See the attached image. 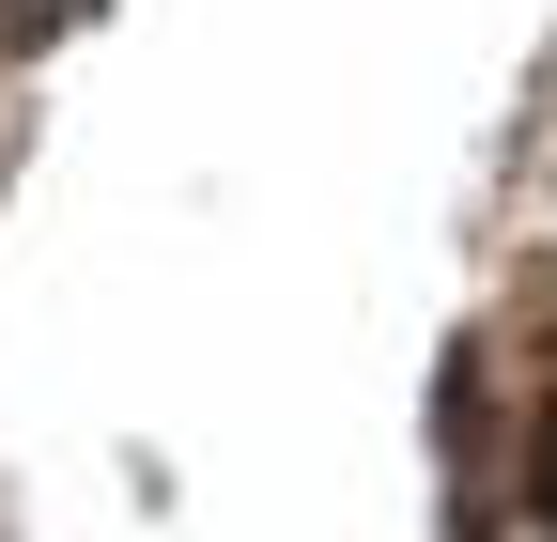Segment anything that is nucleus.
<instances>
[{
	"instance_id": "obj_1",
	"label": "nucleus",
	"mask_w": 557,
	"mask_h": 542,
	"mask_svg": "<svg viewBox=\"0 0 557 542\" xmlns=\"http://www.w3.org/2000/svg\"><path fill=\"white\" fill-rule=\"evenodd\" d=\"M542 512H557V419H542Z\"/></svg>"
}]
</instances>
